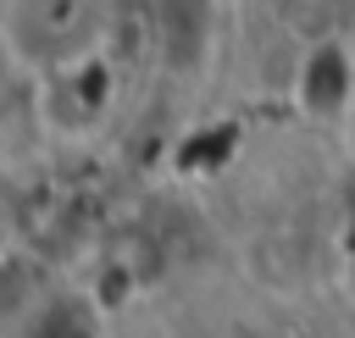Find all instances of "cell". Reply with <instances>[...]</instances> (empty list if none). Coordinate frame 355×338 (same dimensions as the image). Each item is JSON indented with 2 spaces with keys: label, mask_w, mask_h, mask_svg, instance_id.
<instances>
[{
  "label": "cell",
  "mask_w": 355,
  "mask_h": 338,
  "mask_svg": "<svg viewBox=\"0 0 355 338\" xmlns=\"http://www.w3.org/2000/svg\"><path fill=\"white\" fill-rule=\"evenodd\" d=\"M0 39L17 66L50 78L94 50V0H0Z\"/></svg>",
  "instance_id": "cell-1"
},
{
  "label": "cell",
  "mask_w": 355,
  "mask_h": 338,
  "mask_svg": "<svg viewBox=\"0 0 355 338\" xmlns=\"http://www.w3.org/2000/svg\"><path fill=\"white\" fill-rule=\"evenodd\" d=\"M294 105L311 122H344V116H355V44L349 39H316L300 55Z\"/></svg>",
  "instance_id": "cell-2"
},
{
  "label": "cell",
  "mask_w": 355,
  "mask_h": 338,
  "mask_svg": "<svg viewBox=\"0 0 355 338\" xmlns=\"http://www.w3.org/2000/svg\"><path fill=\"white\" fill-rule=\"evenodd\" d=\"M22 338H94V327L78 316V310H67V305H55V310H44Z\"/></svg>",
  "instance_id": "cell-3"
},
{
  "label": "cell",
  "mask_w": 355,
  "mask_h": 338,
  "mask_svg": "<svg viewBox=\"0 0 355 338\" xmlns=\"http://www.w3.org/2000/svg\"><path fill=\"white\" fill-rule=\"evenodd\" d=\"M344 260H349V272H355V222H349V233H344Z\"/></svg>",
  "instance_id": "cell-4"
},
{
  "label": "cell",
  "mask_w": 355,
  "mask_h": 338,
  "mask_svg": "<svg viewBox=\"0 0 355 338\" xmlns=\"http://www.w3.org/2000/svg\"><path fill=\"white\" fill-rule=\"evenodd\" d=\"M349 122H355V116H349Z\"/></svg>",
  "instance_id": "cell-5"
}]
</instances>
